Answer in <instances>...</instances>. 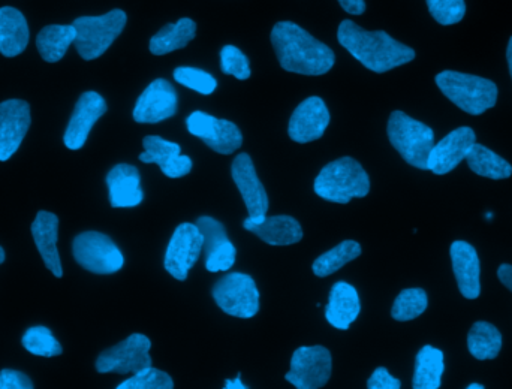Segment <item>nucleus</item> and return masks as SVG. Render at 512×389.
I'll return each mask as SVG.
<instances>
[{
    "label": "nucleus",
    "instance_id": "obj_1",
    "mask_svg": "<svg viewBox=\"0 0 512 389\" xmlns=\"http://www.w3.org/2000/svg\"><path fill=\"white\" fill-rule=\"evenodd\" d=\"M271 44L280 66L285 71L300 75H324L336 62L334 51L309 32L292 23L280 21L271 30Z\"/></svg>",
    "mask_w": 512,
    "mask_h": 389
},
{
    "label": "nucleus",
    "instance_id": "obj_2",
    "mask_svg": "<svg viewBox=\"0 0 512 389\" xmlns=\"http://www.w3.org/2000/svg\"><path fill=\"white\" fill-rule=\"evenodd\" d=\"M340 45L361 65L376 74H384L415 59V51L391 38L384 30H364L351 20H343L337 29Z\"/></svg>",
    "mask_w": 512,
    "mask_h": 389
},
{
    "label": "nucleus",
    "instance_id": "obj_3",
    "mask_svg": "<svg viewBox=\"0 0 512 389\" xmlns=\"http://www.w3.org/2000/svg\"><path fill=\"white\" fill-rule=\"evenodd\" d=\"M436 84L454 105L471 116H481L498 101V86L477 75L444 71L436 75Z\"/></svg>",
    "mask_w": 512,
    "mask_h": 389
},
{
    "label": "nucleus",
    "instance_id": "obj_4",
    "mask_svg": "<svg viewBox=\"0 0 512 389\" xmlns=\"http://www.w3.org/2000/svg\"><path fill=\"white\" fill-rule=\"evenodd\" d=\"M369 192V176L352 158L330 162L315 180V194L337 204H348L354 198H364Z\"/></svg>",
    "mask_w": 512,
    "mask_h": 389
},
{
    "label": "nucleus",
    "instance_id": "obj_5",
    "mask_svg": "<svg viewBox=\"0 0 512 389\" xmlns=\"http://www.w3.org/2000/svg\"><path fill=\"white\" fill-rule=\"evenodd\" d=\"M391 146L418 170H427V159L435 146V134L429 126L412 119L403 111H394L388 120Z\"/></svg>",
    "mask_w": 512,
    "mask_h": 389
},
{
    "label": "nucleus",
    "instance_id": "obj_6",
    "mask_svg": "<svg viewBox=\"0 0 512 389\" xmlns=\"http://www.w3.org/2000/svg\"><path fill=\"white\" fill-rule=\"evenodd\" d=\"M126 17L122 9H113L98 17H80L72 23L77 30L74 45L84 60L101 57L125 29Z\"/></svg>",
    "mask_w": 512,
    "mask_h": 389
},
{
    "label": "nucleus",
    "instance_id": "obj_7",
    "mask_svg": "<svg viewBox=\"0 0 512 389\" xmlns=\"http://www.w3.org/2000/svg\"><path fill=\"white\" fill-rule=\"evenodd\" d=\"M213 298L227 315L254 318L259 312V291L249 274L228 273L213 286Z\"/></svg>",
    "mask_w": 512,
    "mask_h": 389
},
{
    "label": "nucleus",
    "instance_id": "obj_8",
    "mask_svg": "<svg viewBox=\"0 0 512 389\" xmlns=\"http://www.w3.org/2000/svg\"><path fill=\"white\" fill-rule=\"evenodd\" d=\"M75 261L90 273L113 274L125 264L122 252L110 237L101 232L87 231L77 235L72 244Z\"/></svg>",
    "mask_w": 512,
    "mask_h": 389
},
{
    "label": "nucleus",
    "instance_id": "obj_9",
    "mask_svg": "<svg viewBox=\"0 0 512 389\" xmlns=\"http://www.w3.org/2000/svg\"><path fill=\"white\" fill-rule=\"evenodd\" d=\"M152 342L144 334H131L119 345L107 349L96 360L99 373H117V375H135L141 370L152 367L150 358Z\"/></svg>",
    "mask_w": 512,
    "mask_h": 389
},
{
    "label": "nucleus",
    "instance_id": "obj_10",
    "mask_svg": "<svg viewBox=\"0 0 512 389\" xmlns=\"http://www.w3.org/2000/svg\"><path fill=\"white\" fill-rule=\"evenodd\" d=\"M331 354L324 346H303L292 355L285 379L298 389L325 387L331 376Z\"/></svg>",
    "mask_w": 512,
    "mask_h": 389
},
{
    "label": "nucleus",
    "instance_id": "obj_11",
    "mask_svg": "<svg viewBox=\"0 0 512 389\" xmlns=\"http://www.w3.org/2000/svg\"><path fill=\"white\" fill-rule=\"evenodd\" d=\"M186 126L194 137L200 138L213 152L231 155L242 147V132L230 120L195 111L186 120Z\"/></svg>",
    "mask_w": 512,
    "mask_h": 389
},
{
    "label": "nucleus",
    "instance_id": "obj_12",
    "mask_svg": "<svg viewBox=\"0 0 512 389\" xmlns=\"http://www.w3.org/2000/svg\"><path fill=\"white\" fill-rule=\"evenodd\" d=\"M203 246V235L195 223H182L177 226L165 252V270L174 279H188L189 270L200 259Z\"/></svg>",
    "mask_w": 512,
    "mask_h": 389
},
{
    "label": "nucleus",
    "instance_id": "obj_13",
    "mask_svg": "<svg viewBox=\"0 0 512 389\" xmlns=\"http://www.w3.org/2000/svg\"><path fill=\"white\" fill-rule=\"evenodd\" d=\"M176 89L173 84L168 83L164 78L153 81L146 90L141 93L134 108V120L137 123H155L164 122L177 113Z\"/></svg>",
    "mask_w": 512,
    "mask_h": 389
},
{
    "label": "nucleus",
    "instance_id": "obj_14",
    "mask_svg": "<svg viewBox=\"0 0 512 389\" xmlns=\"http://www.w3.org/2000/svg\"><path fill=\"white\" fill-rule=\"evenodd\" d=\"M330 125V111L318 96L301 102L289 120L288 134L298 144L312 143L324 135Z\"/></svg>",
    "mask_w": 512,
    "mask_h": 389
},
{
    "label": "nucleus",
    "instance_id": "obj_15",
    "mask_svg": "<svg viewBox=\"0 0 512 389\" xmlns=\"http://www.w3.org/2000/svg\"><path fill=\"white\" fill-rule=\"evenodd\" d=\"M477 143V134L471 128L454 129L433 146L427 159V170L436 176H445L466 159L469 150Z\"/></svg>",
    "mask_w": 512,
    "mask_h": 389
},
{
    "label": "nucleus",
    "instance_id": "obj_16",
    "mask_svg": "<svg viewBox=\"0 0 512 389\" xmlns=\"http://www.w3.org/2000/svg\"><path fill=\"white\" fill-rule=\"evenodd\" d=\"M30 107L20 99H9L0 104V162L8 161L30 128Z\"/></svg>",
    "mask_w": 512,
    "mask_h": 389
},
{
    "label": "nucleus",
    "instance_id": "obj_17",
    "mask_svg": "<svg viewBox=\"0 0 512 389\" xmlns=\"http://www.w3.org/2000/svg\"><path fill=\"white\" fill-rule=\"evenodd\" d=\"M107 113V102L99 93L86 92L80 96L74 113L66 128L65 146L69 150H80L86 144L93 125Z\"/></svg>",
    "mask_w": 512,
    "mask_h": 389
},
{
    "label": "nucleus",
    "instance_id": "obj_18",
    "mask_svg": "<svg viewBox=\"0 0 512 389\" xmlns=\"http://www.w3.org/2000/svg\"><path fill=\"white\" fill-rule=\"evenodd\" d=\"M144 153L140 161L144 164H156L168 179H180L188 176L192 170V159L182 155V147L173 141L150 135L143 140Z\"/></svg>",
    "mask_w": 512,
    "mask_h": 389
},
{
    "label": "nucleus",
    "instance_id": "obj_19",
    "mask_svg": "<svg viewBox=\"0 0 512 389\" xmlns=\"http://www.w3.org/2000/svg\"><path fill=\"white\" fill-rule=\"evenodd\" d=\"M231 176L243 196L249 216H265L268 211V195L256 176L255 165L248 153L234 159Z\"/></svg>",
    "mask_w": 512,
    "mask_h": 389
},
{
    "label": "nucleus",
    "instance_id": "obj_20",
    "mask_svg": "<svg viewBox=\"0 0 512 389\" xmlns=\"http://www.w3.org/2000/svg\"><path fill=\"white\" fill-rule=\"evenodd\" d=\"M450 255L459 291L468 300H477L481 295V264L477 249L466 241H454Z\"/></svg>",
    "mask_w": 512,
    "mask_h": 389
},
{
    "label": "nucleus",
    "instance_id": "obj_21",
    "mask_svg": "<svg viewBox=\"0 0 512 389\" xmlns=\"http://www.w3.org/2000/svg\"><path fill=\"white\" fill-rule=\"evenodd\" d=\"M108 194L114 208L137 207L143 202L140 171L128 164H119L108 173Z\"/></svg>",
    "mask_w": 512,
    "mask_h": 389
},
{
    "label": "nucleus",
    "instance_id": "obj_22",
    "mask_svg": "<svg viewBox=\"0 0 512 389\" xmlns=\"http://www.w3.org/2000/svg\"><path fill=\"white\" fill-rule=\"evenodd\" d=\"M59 217L50 211H39L32 223V237L44 259L45 267L56 277L63 276L62 262L57 249Z\"/></svg>",
    "mask_w": 512,
    "mask_h": 389
},
{
    "label": "nucleus",
    "instance_id": "obj_23",
    "mask_svg": "<svg viewBox=\"0 0 512 389\" xmlns=\"http://www.w3.org/2000/svg\"><path fill=\"white\" fill-rule=\"evenodd\" d=\"M361 304L357 289L346 282H337L331 288L325 318L337 330H348L360 315Z\"/></svg>",
    "mask_w": 512,
    "mask_h": 389
},
{
    "label": "nucleus",
    "instance_id": "obj_24",
    "mask_svg": "<svg viewBox=\"0 0 512 389\" xmlns=\"http://www.w3.org/2000/svg\"><path fill=\"white\" fill-rule=\"evenodd\" d=\"M243 228L254 232L271 246H289L298 243L303 238V229L300 223L291 216H265L261 222L252 223L245 220Z\"/></svg>",
    "mask_w": 512,
    "mask_h": 389
},
{
    "label": "nucleus",
    "instance_id": "obj_25",
    "mask_svg": "<svg viewBox=\"0 0 512 389\" xmlns=\"http://www.w3.org/2000/svg\"><path fill=\"white\" fill-rule=\"evenodd\" d=\"M29 44V26L18 9L11 6L0 8V53L15 57L23 53Z\"/></svg>",
    "mask_w": 512,
    "mask_h": 389
},
{
    "label": "nucleus",
    "instance_id": "obj_26",
    "mask_svg": "<svg viewBox=\"0 0 512 389\" xmlns=\"http://www.w3.org/2000/svg\"><path fill=\"white\" fill-rule=\"evenodd\" d=\"M197 35V24L191 18H180L177 23H170L162 27L152 39H150V51L155 56L173 53V51L185 48Z\"/></svg>",
    "mask_w": 512,
    "mask_h": 389
},
{
    "label": "nucleus",
    "instance_id": "obj_27",
    "mask_svg": "<svg viewBox=\"0 0 512 389\" xmlns=\"http://www.w3.org/2000/svg\"><path fill=\"white\" fill-rule=\"evenodd\" d=\"M77 30L72 24H51L44 27L36 38V47L42 59L48 63H56L63 59L68 48L74 44Z\"/></svg>",
    "mask_w": 512,
    "mask_h": 389
},
{
    "label": "nucleus",
    "instance_id": "obj_28",
    "mask_svg": "<svg viewBox=\"0 0 512 389\" xmlns=\"http://www.w3.org/2000/svg\"><path fill=\"white\" fill-rule=\"evenodd\" d=\"M444 352L441 349L427 345L418 352L415 360L414 382L415 389L441 388L442 375H444Z\"/></svg>",
    "mask_w": 512,
    "mask_h": 389
},
{
    "label": "nucleus",
    "instance_id": "obj_29",
    "mask_svg": "<svg viewBox=\"0 0 512 389\" xmlns=\"http://www.w3.org/2000/svg\"><path fill=\"white\" fill-rule=\"evenodd\" d=\"M469 168L478 176L492 180L510 179L512 165L483 144L475 143L466 155Z\"/></svg>",
    "mask_w": 512,
    "mask_h": 389
},
{
    "label": "nucleus",
    "instance_id": "obj_30",
    "mask_svg": "<svg viewBox=\"0 0 512 389\" xmlns=\"http://www.w3.org/2000/svg\"><path fill=\"white\" fill-rule=\"evenodd\" d=\"M468 349L477 360H495L502 349V334L489 322H475L468 334Z\"/></svg>",
    "mask_w": 512,
    "mask_h": 389
},
{
    "label": "nucleus",
    "instance_id": "obj_31",
    "mask_svg": "<svg viewBox=\"0 0 512 389\" xmlns=\"http://www.w3.org/2000/svg\"><path fill=\"white\" fill-rule=\"evenodd\" d=\"M360 255L361 246L357 241H342L339 246L328 250L327 253L319 256V258L313 262V273L318 277L330 276V274L336 273L343 265L354 261V259H357Z\"/></svg>",
    "mask_w": 512,
    "mask_h": 389
},
{
    "label": "nucleus",
    "instance_id": "obj_32",
    "mask_svg": "<svg viewBox=\"0 0 512 389\" xmlns=\"http://www.w3.org/2000/svg\"><path fill=\"white\" fill-rule=\"evenodd\" d=\"M427 306H429V298L424 289H405L394 301L391 316L399 322L414 321L426 312Z\"/></svg>",
    "mask_w": 512,
    "mask_h": 389
},
{
    "label": "nucleus",
    "instance_id": "obj_33",
    "mask_svg": "<svg viewBox=\"0 0 512 389\" xmlns=\"http://www.w3.org/2000/svg\"><path fill=\"white\" fill-rule=\"evenodd\" d=\"M24 349L36 357L53 358L62 355L63 349L59 340L53 336L47 327H32L24 333Z\"/></svg>",
    "mask_w": 512,
    "mask_h": 389
},
{
    "label": "nucleus",
    "instance_id": "obj_34",
    "mask_svg": "<svg viewBox=\"0 0 512 389\" xmlns=\"http://www.w3.org/2000/svg\"><path fill=\"white\" fill-rule=\"evenodd\" d=\"M174 80L188 89L195 90L201 95H212L218 87V81L209 72L203 69L189 68V66H180L174 71Z\"/></svg>",
    "mask_w": 512,
    "mask_h": 389
},
{
    "label": "nucleus",
    "instance_id": "obj_35",
    "mask_svg": "<svg viewBox=\"0 0 512 389\" xmlns=\"http://www.w3.org/2000/svg\"><path fill=\"white\" fill-rule=\"evenodd\" d=\"M174 382L168 373L162 370L147 367L141 372L135 373L131 378L117 387V389H173Z\"/></svg>",
    "mask_w": 512,
    "mask_h": 389
},
{
    "label": "nucleus",
    "instance_id": "obj_36",
    "mask_svg": "<svg viewBox=\"0 0 512 389\" xmlns=\"http://www.w3.org/2000/svg\"><path fill=\"white\" fill-rule=\"evenodd\" d=\"M430 14L442 26L460 23L466 14L465 0H427Z\"/></svg>",
    "mask_w": 512,
    "mask_h": 389
},
{
    "label": "nucleus",
    "instance_id": "obj_37",
    "mask_svg": "<svg viewBox=\"0 0 512 389\" xmlns=\"http://www.w3.org/2000/svg\"><path fill=\"white\" fill-rule=\"evenodd\" d=\"M221 69L224 74L233 75L237 80L251 77V65L248 56L234 45H225L221 50Z\"/></svg>",
    "mask_w": 512,
    "mask_h": 389
},
{
    "label": "nucleus",
    "instance_id": "obj_38",
    "mask_svg": "<svg viewBox=\"0 0 512 389\" xmlns=\"http://www.w3.org/2000/svg\"><path fill=\"white\" fill-rule=\"evenodd\" d=\"M195 225L198 226L201 235H203V250L206 252V255H209L210 252H213L216 247L222 246V244L230 241L225 226L222 225L219 220L213 219V217H198L197 223H195Z\"/></svg>",
    "mask_w": 512,
    "mask_h": 389
},
{
    "label": "nucleus",
    "instance_id": "obj_39",
    "mask_svg": "<svg viewBox=\"0 0 512 389\" xmlns=\"http://www.w3.org/2000/svg\"><path fill=\"white\" fill-rule=\"evenodd\" d=\"M237 250L231 241L216 247L213 252L206 255V268L210 273H225L230 271L233 265L236 264Z\"/></svg>",
    "mask_w": 512,
    "mask_h": 389
},
{
    "label": "nucleus",
    "instance_id": "obj_40",
    "mask_svg": "<svg viewBox=\"0 0 512 389\" xmlns=\"http://www.w3.org/2000/svg\"><path fill=\"white\" fill-rule=\"evenodd\" d=\"M29 376L18 370L5 369L0 372V389H32Z\"/></svg>",
    "mask_w": 512,
    "mask_h": 389
},
{
    "label": "nucleus",
    "instance_id": "obj_41",
    "mask_svg": "<svg viewBox=\"0 0 512 389\" xmlns=\"http://www.w3.org/2000/svg\"><path fill=\"white\" fill-rule=\"evenodd\" d=\"M367 388L369 389H400L402 388V384H400L399 379L393 378V376L388 373L387 369L384 367H379L373 372V375L370 376L369 381H367Z\"/></svg>",
    "mask_w": 512,
    "mask_h": 389
},
{
    "label": "nucleus",
    "instance_id": "obj_42",
    "mask_svg": "<svg viewBox=\"0 0 512 389\" xmlns=\"http://www.w3.org/2000/svg\"><path fill=\"white\" fill-rule=\"evenodd\" d=\"M339 3L348 14L361 15L366 11V2L364 0H339Z\"/></svg>",
    "mask_w": 512,
    "mask_h": 389
},
{
    "label": "nucleus",
    "instance_id": "obj_43",
    "mask_svg": "<svg viewBox=\"0 0 512 389\" xmlns=\"http://www.w3.org/2000/svg\"><path fill=\"white\" fill-rule=\"evenodd\" d=\"M498 277L501 280L502 285L505 288L510 289L512 292V265L511 264H502L498 270Z\"/></svg>",
    "mask_w": 512,
    "mask_h": 389
},
{
    "label": "nucleus",
    "instance_id": "obj_44",
    "mask_svg": "<svg viewBox=\"0 0 512 389\" xmlns=\"http://www.w3.org/2000/svg\"><path fill=\"white\" fill-rule=\"evenodd\" d=\"M225 389H248L245 384L242 382V376H237L234 381H231V379H227V382H225Z\"/></svg>",
    "mask_w": 512,
    "mask_h": 389
},
{
    "label": "nucleus",
    "instance_id": "obj_45",
    "mask_svg": "<svg viewBox=\"0 0 512 389\" xmlns=\"http://www.w3.org/2000/svg\"><path fill=\"white\" fill-rule=\"evenodd\" d=\"M507 60H508V66H510V74H511V78H512V36H511L510 42H508Z\"/></svg>",
    "mask_w": 512,
    "mask_h": 389
},
{
    "label": "nucleus",
    "instance_id": "obj_46",
    "mask_svg": "<svg viewBox=\"0 0 512 389\" xmlns=\"http://www.w3.org/2000/svg\"><path fill=\"white\" fill-rule=\"evenodd\" d=\"M5 262V250L0 247V264H3Z\"/></svg>",
    "mask_w": 512,
    "mask_h": 389
},
{
    "label": "nucleus",
    "instance_id": "obj_47",
    "mask_svg": "<svg viewBox=\"0 0 512 389\" xmlns=\"http://www.w3.org/2000/svg\"><path fill=\"white\" fill-rule=\"evenodd\" d=\"M468 389H484L483 385L480 384H471Z\"/></svg>",
    "mask_w": 512,
    "mask_h": 389
}]
</instances>
